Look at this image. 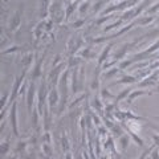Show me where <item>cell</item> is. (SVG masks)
Segmentation results:
<instances>
[{
    "instance_id": "obj_1",
    "label": "cell",
    "mask_w": 159,
    "mask_h": 159,
    "mask_svg": "<svg viewBox=\"0 0 159 159\" xmlns=\"http://www.w3.org/2000/svg\"><path fill=\"white\" fill-rule=\"evenodd\" d=\"M60 2H54L50 4V12H52V19L53 21L61 23V20L64 19V11L61 9V6H60Z\"/></svg>"
},
{
    "instance_id": "obj_2",
    "label": "cell",
    "mask_w": 159,
    "mask_h": 159,
    "mask_svg": "<svg viewBox=\"0 0 159 159\" xmlns=\"http://www.w3.org/2000/svg\"><path fill=\"white\" fill-rule=\"evenodd\" d=\"M16 107H17V103L12 102V110H11V123H12V130H13V134L16 137H19V130H17V118H16Z\"/></svg>"
},
{
    "instance_id": "obj_3",
    "label": "cell",
    "mask_w": 159,
    "mask_h": 159,
    "mask_svg": "<svg viewBox=\"0 0 159 159\" xmlns=\"http://www.w3.org/2000/svg\"><path fill=\"white\" fill-rule=\"evenodd\" d=\"M25 73H27V69H24L23 74L20 76L17 80H16V82H15V85H13V89H12V95L9 97V102H15V98H16V95H17V91L20 90V85H21L23 78H24V76H25Z\"/></svg>"
},
{
    "instance_id": "obj_4",
    "label": "cell",
    "mask_w": 159,
    "mask_h": 159,
    "mask_svg": "<svg viewBox=\"0 0 159 159\" xmlns=\"http://www.w3.org/2000/svg\"><path fill=\"white\" fill-rule=\"evenodd\" d=\"M45 93H46V86H45V82H43L40 85V103H39V110H40V114H43V105H44V101H45Z\"/></svg>"
},
{
    "instance_id": "obj_5",
    "label": "cell",
    "mask_w": 159,
    "mask_h": 159,
    "mask_svg": "<svg viewBox=\"0 0 159 159\" xmlns=\"http://www.w3.org/2000/svg\"><path fill=\"white\" fill-rule=\"evenodd\" d=\"M33 97H35V85L31 83L29 89H28V95H27V103H28V110L29 113L32 111V103H33Z\"/></svg>"
},
{
    "instance_id": "obj_6",
    "label": "cell",
    "mask_w": 159,
    "mask_h": 159,
    "mask_svg": "<svg viewBox=\"0 0 159 159\" xmlns=\"http://www.w3.org/2000/svg\"><path fill=\"white\" fill-rule=\"evenodd\" d=\"M143 94H153V91H145V90H134V91H131L130 95H129V98L126 99L127 105H131L135 97H138V95H143Z\"/></svg>"
},
{
    "instance_id": "obj_7",
    "label": "cell",
    "mask_w": 159,
    "mask_h": 159,
    "mask_svg": "<svg viewBox=\"0 0 159 159\" xmlns=\"http://www.w3.org/2000/svg\"><path fill=\"white\" fill-rule=\"evenodd\" d=\"M20 9L16 12L15 16H13V19L11 20V23H9V28H11V31H15V29H17V27L20 25V20H21V16H20Z\"/></svg>"
},
{
    "instance_id": "obj_8",
    "label": "cell",
    "mask_w": 159,
    "mask_h": 159,
    "mask_svg": "<svg viewBox=\"0 0 159 159\" xmlns=\"http://www.w3.org/2000/svg\"><path fill=\"white\" fill-rule=\"evenodd\" d=\"M57 101H58V93L57 90H52L49 93V109L53 110V106L57 105Z\"/></svg>"
},
{
    "instance_id": "obj_9",
    "label": "cell",
    "mask_w": 159,
    "mask_h": 159,
    "mask_svg": "<svg viewBox=\"0 0 159 159\" xmlns=\"http://www.w3.org/2000/svg\"><path fill=\"white\" fill-rule=\"evenodd\" d=\"M137 77H134V76H125V77H122L121 80H118V81L113 82L111 85H117V83H133V82H137Z\"/></svg>"
},
{
    "instance_id": "obj_10",
    "label": "cell",
    "mask_w": 159,
    "mask_h": 159,
    "mask_svg": "<svg viewBox=\"0 0 159 159\" xmlns=\"http://www.w3.org/2000/svg\"><path fill=\"white\" fill-rule=\"evenodd\" d=\"M157 77H158V72H155L154 74H151L150 77L145 78V81H142L139 85L141 86H147V85H154L155 82H157Z\"/></svg>"
},
{
    "instance_id": "obj_11",
    "label": "cell",
    "mask_w": 159,
    "mask_h": 159,
    "mask_svg": "<svg viewBox=\"0 0 159 159\" xmlns=\"http://www.w3.org/2000/svg\"><path fill=\"white\" fill-rule=\"evenodd\" d=\"M111 46H113V44H109L105 49H103V52H102V54L99 56V58H98V65L101 66L102 65V62L105 61V60L107 58V56H109V53H110V50H111Z\"/></svg>"
},
{
    "instance_id": "obj_12",
    "label": "cell",
    "mask_w": 159,
    "mask_h": 159,
    "mask_svg": "<svg viewBox=\"0 0 159 159\" xmlns=\"http://www.w3.org/2000/svg\"><path fill=\"white\" fill-rule=\"evenodd\" d=\"M49 0H41V11H40V16L41 17H45L49 12Z\"/></svg>"
},
{
    "instance_id": "obj_13",
    "label": "cell",
    "mask_w": 159,
    "mask_h": 159,
    "mask_svg": "<svg viewBox=\"0 0 159 159\" xmlns=\"http://www.w3.org/2000/svg\"><path fill=\"white\" fill-rule=\"evenodd\" d=\"M77 3H78V2H73V3L69 4V7L66 8V12H65V19H69V17H70L72 12H73V11L76 9V7H77Z\"/></svg>"
},
{
    "instance_id": "obj_14",
    "label": "cell",
    "mask_w": 159,
    "mask_h": 159,
    "mask_svg": "<svg viewBox=\"0 0 159 159\" xmlns=\"http://www.w3.org/2000/svg\"><path fill=\"white\" fill-rule=\"evenodd\" d=\"M130 90H131V89H125V90H122L121 93L118 94V97L115 98V105H117V103H118L119 101H121V99H123V98H125L127 94H130Z\"/></svg>"
},
{
    "instance_id": "obj_15",
    "label": "cell",
    "mask_w": 159,
    "mask_h": 159,
    "mask_svg": "<svg viewBox=\"0 0 159 159\" xmlns=\"http://www.w3.org/2000/svg\"><path fill=\"white\" fill-rule=\"evenodd\" d=\"M151 21H154V16H147V17L142 19V20H138V24H141V25H146V24H149Z\"/></svg>"
},
{
    "instance_id": "obj_16",
    "label": "cell",
    "mask_w": 159,
    "mask_h": 159,
    "mask_svg": "<svg viewBox=\"0 0 159 159\" xmlns=\"http://www.w3.org/2000/svg\"><path fill=\"white\" fill-rule=\"evenodd\" d=\"M122 21H123L122 19H121V20H118L117 23H114V24H111V25H109V27L103 28V31H105V32H107V31H111V29H114V28H118V27H119V25H121V24H122Z\"/></svg>"
},
{
    "instance_id": "obj_17",
    "label": "cell",
    "mask_w": 159,
    "mask_h": 159,
    "mask_svg": "<svg viewBox=\"0 0 159 159\" xmlns=\"http://www.w3.org/2000/svg\"><path fill=\"white\" fill-rule=\"evenodd\" d=\"M118 72H119V68H113V69H111L110 72L105 73V77H106V78H111L115 73H118Z\"/></svg>"
},
{
    "instance_id": "obj_18",
    "label": "cell",
    "mask_w": 159,
    "mask_h": 159,
    "mask_svg": "<svg viewBox=\"0 0 159 159\" xmlns=\"http://www.w3.org/2000/svg\"><path fill=\"white\" fill-rule=\"evenodd\" d=\"M129 133L131 134V137H133V138H134V141H135V142H137V143H138V145H139V146H143V141H142V139H141V138H138V137H137V135H135V134L133 133V131H129Z\"/></svg>"
},
{
    "instance_id": "obj_19",
    "label": "cell",
    "mask_w": 159,
    "mask_h": 159,
    "mask_svg": "<svg viewBox=\"0 0 159 159\" xmlns=\"http://www.w3.org/2000/svg\"><path fill=\"white\" fill-rule=\"evenodd\" d=\"M159 9V2L158 3H155V6L154 7H151L149 11H147V13H150V15H153V13H155V12H157Z\"/></svg>"
},
{
    "instance_id": "obj_20",
    "label": "cell",
    "mask_w": 159,
    "mask_h": 159,
    "mask_svg": "<svg viewBox=\"0 0 159 159\" xmlns=\"http://www.w3.org/2000/svg\"><path fill=\"white\" fill-rule=\"evenodd\" d=\"M121 143H122V149L125 150L127 147V145H129V138L127 137H121Z\"/></svg>"
},
{
    "instance_id": "obj_21",
    "label": "cell",
    "mask_w": 159,
    "mask_h": 159,
    "mask_svg": "<svg viewBox=\"0 0 159 159\" xmlns=\"http://www.w3.org/2000/svg\"><path fill=\"white\" fill-rule=\"evenodd\" d=\"M87 7H89V2H85V3H82L81 4V7H80V13H83L86 9H87Z\"/></svg>"
},
{
    "instance_id": "obj_22",
    "label": "cell",
    "mask_w": 159,
    "mask_h": 159,
    "mask_svg": "<svg viewBox=\"0 0 159 159\" xmlns=\"http://www.w3.org/2000/svg\"><path fill=\"white\" fill-rule=\"evenodd\" d=\"M62 149H64V151L68 150V139L65 135H64V138H62Z\"/></svg>"
},
{
    "instance_id": "obj_23",
    "label": "cell",
    "mask_w": 159,
    "mask_h": 159,
    "mask_svg": "<svg viewBox=\"0 0 159 159\" xmlns=\"http://www.w3.org/2000/svg\"><path fill=\"white\" fill-rule=\"evenodd\" d=\"M138 0H127V8H130V7H134L135 6V3H137Z\"/></svg>"
},
{
    "instance_id": "obj_24",
    "label": "cell",
    "mask_w": 159,
    "mask_h": 159,
    "mask_svg": "<svg viewBox=\"0 0 159 159\" xmlns=\"http://www.w3.org/2000/svg\"><path fill=\"white\" fill-rule=\"evenodd\" d=\"M102 94H103V97H106V98H113V95H111V94H110V93H109V91H107L106 89L102 91Z\"/></svg>"
},
{
    "instance_id": "obj_25",
    "label": "cell",
    "mask_w": 159,
    "mask_h": 159,
    "mask_svg": "<svg viewBox=\"0 0 159 159\" xmlns=\"http://www.w3.org/2000/svg\"><path fill=\"white\" fill-rule=\"evenodd\" d=\"M85 23L83 20H80V21H76V23H73V28H78L80 25H82V24Z\"/></svg>"
},
{
    "instance_id": "obj_26",
    "label": "cell",
    "mask_w": 159,
    "mask_h": 159,
    "mask_svg": "<svg viewBox=\"0 0 159 159\" xmlns=\"http://www.w3.org/2000/svg\"><path fill=\"white\" fill-rule=\"evenodd\" d=\"M147 125H149L150 127H153L154 130H157V131H159V126H157V125H154V123H151V122H149V121H147Z\"/></svg>"
},
{
    "instance_id": "obj_27",
    "label": "cell",
    "mask_w": 159,
    "mask_h": 159,
    "mask_svg": "<svg viewBox=\"0 0 159 159\" xmlns=\"http://www.w3.org/2000/svg\"><path fill=\"white\" fill-rule=\"evenodd\" d=\"M151 150H153V147H151V149H149V150H146V151H145V153H143V154H142V157H141V158H139V159H145V158H146V155H147V154H149V153H150V151H151Z\"/></svg>"
},
{
    "instance_id": "obj_28",
    "label": "cell",
    "mask_w": 159,
    "mask_h": 159,
    "mask_svg": "<svg viewBox=\"0 0 159 159\" xmlns=\"http://www.w3.org/2000/svg\"><path fill=\"white\" fill-rule=\"evenodd\" d=\"M32 114H33V126H36V125H37V114H36L35 111Z\"/></svg>"
},
{
    "instance_id": "obj_29",
    "label": "cell",
    "mask_w": 159,
    "mask_h": 159,
    "mask_svg": "<svg viewBox=\"0 0 159 159\" xmlns=\"http://www.w3.org/2000/svg\"><path fill=\"white\" fill-rule=\"evenodd\" d=\"M153 138H154V141L157 142V143H155V145H158V146H159V137H158V135H154Z\"/></svg>"
},
{
    "instance_id": "obj_30",
    "label": "cell",
    "mask_w": 159,
    "mask_h": 159,
    "mask_svg": "<svg viewBox=\"0 0 159 159\" xmlns=\"http://www.w3.org/2000/svg\"><path fill=\"white\" fill-rule=\"evenodd\" d=\"M153 159H159V155H158V151H155L153 154Z\"/></svg>"
},
{
    "instance_id": "obj_31",
    "label": "cell",
    "mask_w": 159,
    "mask_h": 159,
    "mask_svg": "<svg viewBox=\"0 0 159 159\" xmlns=\"http://www.w3.org/2000/svg\"><path fill=\"white\" fill-rule=\"evenodd\" d=\"M66 159H72V157H70V154H68V155H66Z\"/></svg>"
},
{
    "instance_id": "obj_32",
    "label": "cell",
    "mask_w": 159,
    "mask_h": 159,
    "mask_svg": "<svg viewBox=\"0 0 159 159\" xmlns=\"http://www.w3.org/2000/svg\"><path fill=\"white\" fill-rule=\"evenodd\" d=\"M155 91H159V85L157 86V89H155Z\"/></svg>"
},
{
    "instance_id": "obj_33",
    "label": "cell",
    "mask_w": 159,
    "mask_h": 159,
    "mask_svg": "<svg viewBox=\"0 0 159 159\" xmlns=\"http://www.w3.org/2000/svg\"><path fill=\"white\" fill-rule=\"evenodd\" d=\"M157 20H158V21H159V16H158V19H157Z\"/></svg>"
},
{
    "instance_id": "obj_34",
    "label": "cell",
    "mask_w": 159,
    "mask_h": 159,
    "mask_svg": "<svg viewBox=\"0 0 159 159\" xmlns=\"http://www.w3.org/2000/svg\"><path fill=\"white\" fill-rule=\"evenodd\" d=\"M155 118H157V119H159V117H155Z\"/></svg>"
}]
</instances>
